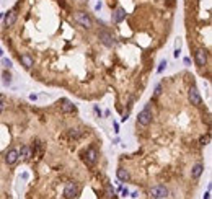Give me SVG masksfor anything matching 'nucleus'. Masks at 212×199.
<instances>
[{"mask_svg":"<svg viewBox=\"0 0 212 199\" xmlns=\"http://www.w3.org/2000/svg\"><path fill=\"white\" fill-rule=\"evenodd\" d=\"M152 109H150V105H145V108L139 113V117H137V124H140V126H149L152 123Z\"/></svg>","mask_w":212,"mask_h":199,"instance_id":"nucleus-1","label":"nucleus"},{"mask_svg":"<svg viewBox=\"0 0 212 199\" xmlns=\"http://www.w3.org/2000/svg\"><path fill=\"white\" fill-rule=\"evenodd\" d=\"M74 20L78 23L80 26H83V28H86V30H90L91 28V18L88 16V13H85V11H75V15H74Z\"/></svg>","mask_w":212,"mask_h":199,"instance_id":"nucleus-2","label":"nucleus"},{"mask_svg":"<svg viewBox=\"0 0 212 199\" xmlns=\"http://www.w3.org/2000/svg\"><path fill=\"white\" fill-rule=\"evenodd\" d=\"M150 196L153 199H167V196H168L167 186H163V184H157V186H153V188L150 189Z\"/></svg>","mask_w":212,"mask_h":199,"instance_id":"nucleus-3","label":"nucleus"},{"mask_svg":"<svg viewBox=\"0 0 212 199\" xmlns=\"http://www.w3.org/2000/svg\"><path fill=\"white\" fill-rule=\"evenodd\" d=\"M188 98H189L191 105H194V106H201V105H202V96H201V93H199V90H197L194 85L189 88V92H188Z\"/></svg>","mask_w":212,"mask_h":199,"instance_id":"nucleus-4","label":"nucleus"},{"mask_svg":"<svg viewBox=\"0 0 212 199\" xmlns=\"http://www.w3.org/2000/svg\"><path fill=\"white\" fill-rule=\"evenodd\" d=\"M98 39H100L105 46H108V47H111V46H114V36L109 33V31H106V30H101L100 33H98Z\"/></svg>","mask_w":212,"mask_h":199,"instance_id":"nucleus-5","label":"nucleus"},{"mask_svg":"<svg viewBox=\"0 0 212 199\" xmlns=\"http://www.w3.org/2000/svg\"><path fill=\"white\" fill-rule=\"evenodd\" d=\"M77 194H78V184L75 181H69L65 184V188H64V196L67 199H74Z\"/></svg>","mask_w":212,"mask_h":199,"instance_id":"nucleus-6","label":"nucleus"},{"mask_svg":"<svg viewBox=\"0 0 212 199\" xmlns=\"http://www.w3.org/2000/svg\"><path fill=\"white\" fill-rule=\"evenodd\" d=\"M194 61H196L197 67H204L207 64V52L204 49H197L196 54H194Z\"/></svg>","mask_w":212,"mask_h":199,"instance_id":"nucleus-7","label":"nucleus"},{"mask_svg":"<svg viewBox=\"0 0 212 199\" xmlns=\"http://www.w3.org/2000/svg\"><path fill=\"white\" fill-rule=\"evenodd\" d=\"M96 162H98V152H96V148L90 147L88 150H86V157H85V163L86 165H95Z\"/></svg>","mask_w":212,"mask_h":199,"instance_id":"nucleus-8","label":"nucleus"},{"mask_svg":"<svg viewBox=\"0 0 212 199\" xmlns=\"http://www.w3.org/2000/svg\"><path fill=\"white\" fill-rule=\"evenodd\" d=\"M18 158H20L18 150H16V148H11V150H8V153L5 155V163L7 165H15L16 162H18Z\"/></svg>","mask_w":212,"mask_h":199,"instance_id":"nucleus-9","label":"nucleus"},{"mask_svg":"<svg viewBox=\"0 0 212 199\" xmlns=\"http://www.w3.org/2000/svg\"><path fill=\"white\" fill-rule=\"evenodd\" d=\"M124 18H126V10H124V8H121V7H119V8H116V11L113 13V21H114V23H121Z\"/></svg>","mask_w":212,"mask_h":199,"instance_id":"nucleus-10","label":"nucleus"},{"mask_svg":"<svg viewBox=\"0 0 212 199\" xmlns=\"http://www.w3.org/2000/svg\"><path fill=\"white\" fill-rule=\"evenodd\" d=\"M3 16H5V25H7V26H13V25L16 23V13H15L13 10L7 11Z\"/></svg>","mask_w":212,"mask_h":199,"instance_id":"nucleus-11","label":"nucleus"},{"mask_svg":"<svg viewBox=\"0 0 212 199\" xmlns=\"http://www.w3.org/2000/svg\"><path fill=\"white\" fill-rule=\"evenodd\" d=\"M21 64L25 65V69H31V67L34 65V61H33V57L30 56V54H23V56L20 57Z\"/></svg>","mask_w":212,"mask_h":199,"instance_id":"nucleus-12","label":"nucleus"},{"mask_svg":"<svg viewBox=\"0 0 212 199\" xmlns=\"http://www.w3.org/2000/svg\"><path fill=\"white\" fill-rule=\"evenodd\" d=\"M116 175H117V179H119V181H124V183L131 179V175H129V171H127L126 168H117Z\"/></svg>","mask_w":212,"mask_h":199,"instance_id":"nucleus-13","label":"nucleus"},{"mask_svg":"<svg viewBox=\"0 0 212 199\" xmlns=\"http://www.w3.org/2000/svg\"><path fill=\"white\" fill-rule=\"evenodd\" d=\"M202 171H204V165H202V163H197V165H194V167H192L191 176H192L194 179H197V178H199V176L202 175Z\"/></svg>","mask_w":212,"mask_h":199,"instance_id":"nucleus-14","label":"nucleus"},{"mask_svg":"<svg viewBox=\"0 0 212 199\" xmlns=\"http://www.w3.org/2000/svg\"><path fill=\"white\" fill-rule=\"evenodd\" d=\"M61 109H62V113H65V114H67V113H74V111H75V106H74L70 101L64 100V105H62Z\"/></svg>","mask_w":212,"mask_h":199,"instance_id":"nucleus-15","label":"nucleus"},{"mask_svg":"<svg viewBox=\"0 0 212 199\" xmlns=\"http://www.w3.org/2000/svg\"><path fill=\"white\" fill-rule=\"evenodd\" d=\"M18 153H20V157H23V158H30L31 157V148L28 147V145H23Z\"/></svg>","mask_w":212,"mask_h":199,"instance_id":"nucleus-16","label":"nucleus"},{"mask_svg":"<svg viewBox=\"0 0 212 199\" xmlns=\"http://www.w3.org/2000/svg\"><path fill=\"white\" fill-rule=\"evenodd\" d=\"M2 77H3V83H5V85H10V82H11L10 74H8V72H3V74H2Z\"/></svg>","mask_w":212,"mask_h":199,"instance_id":"nucleus-17","label":"nucleus"},{"mask_svg":"<svg viewBox=\"0 0 212 199\" xmlns=\"http://www.w3.org/2000/svg\"><path fill=\"white\" fill-rule=\"evenodd\" d=\"M209 142H211V137H209V134H207V136H202V137L199 139V144H201V145H207Z\"/></svg>","mask_w":212,"mask_h":199,"instance_id":"nucleus-18","label":"nucleus"},{"mask_svg":"<svg viewBox=\"0 0 212 199\" xmlns=\"http://www.w3.org/2000/svg\"><path fill=\"white\" fill-rule=\"evenodd\" d=\"M69 134H70L72 139H78V137H80V132H78L77 129H70V132H69Z\"/></svg>","mask_w":212,"mask_h":199,"instance_id":"nucleus-19","label":"nucleus"},{"mask_svg":"<svg viewBox=\"0 0 212 199\" xmlns=\"http://www.w3.org/2000/svg\"><path fill=\"white\" fill-rule=\"evenodd\" d=\"M5 106H7V101H5V98H3L2 95H0V113H2L3 109H5Z\"/></svg>","mask_w":212,"mask_h":199,"instance_id":"nucleus-20","label":"nucleus"},{"mask_svg":"<svg viewBox=\"0 0 212 199\" xmlns=\"http://www.w3.org/2000/svg\"><path fill=\"white\" fill-rule=\"evenodd\" d=\"M165 67H167V61H162V62H160V65H158V69H157V72H158V74H162Z\"/></svg>","mask_w":212,"mask_h":199,"instance_id":"nucleus-21","label":"nucleus"},{"mask_svg":"<svg viewBox=\"0 0 212 199\" xmlns=\"http://www.w3.org/2000/svg\"><path fill=\"white\" fill-rule=\"evenodd\" d=\"M160 93H162V85H157L155 93H153V95H155V98H157V96H160Z\"/></svg>","mask_w":212,"mask_h":199,"instance_id":"nucleus-22","label":"nucleus"},{"mask_svg":"<svg viewBox=\"0 0 212 199\" xmlns=\"http://www.w3.org/2000/svg\"><path fill=\"white\" fill-rule=\"evenodd\" d=\"M2 64H3V67H11V62L8 59H2Z\"/></svg>","mask_w":212,"mask_h":199,"instance_id":"nucleus-23","label":"nucleus"},{"mask_svg":"<svg viewBox=\"0 0 212 199\" xmlns=\"http://www.w3.org/2000/svg\"><path fill=\"white\" fill-rule=\"evenodd\" d=\"M121 191H122V196H129V191H127V189H124V188H122Z\"/></svg>","mask_w":212,"mask_h":199,"instance_id":"nucleus-24","label":"nucleus"},{"mask_svg":"<svg viewBox=\"0 0 212 199\" xmlns=\"http://www.w3.org/2000/svg\"><path fill=\"white\" fill-rule=\"evenodd\" d=\"M95 10H101V2H100V3H96V7H95Z\"/></svg>","mask_w":212,"mask_h":199,"instance_id":"nucleus-25","label":"nucleus"},{"mask_svg":"<svg viewBox=\"0 0 212 199\" xmlns=\"http://www.w3.org/2000/svg\"><path fill=\"white\" fill-rule=\"evenodd\" d=\"M137 196H139V193H137V191H134V193L131 194V198H137Z\"/></svg>","mask_w":212,"mask_h":199,"instance_id":"nucleus-26","label":"nucleus"},{"mask_svg":"<svg viewBox=\"0 0 212 199\" xmlns=\"http://www.w3.org/2000/svg\"><path fill=\"white\" fill-rule=\"evenodd\" d=\"M114 131H116V132L119 131V124H117V123H114Z\"/></svg>","mask_w":212,"mask_h":199,"instance_id":"nucleus-27","label":"nucleus"},{"mask_svg":"<svg viewBox=\"0 0 212 199\" xmlns=\"http://www.w3.org/2000/svg\"><path fill=\"white\" fill-rule=\"evenodd\" d=\"M168 5L173 7V5H175V0H168Z\"/></svg>","mask_w":212,"mask_h":199,"instance_id":"nucleus-28","label":"nucleus"},{"mask_svg":"<svg viewBox=\"0 0 212 199\" xmlns=\"http://www.w3.org/2000/svg\"><path fill=\"white\" fill-rule=\"evenodd\" d=\"M2 56H3V51H2V49H0V57H2Z\"/></svg>","mask_w":212,"mask_h":199,"instance_id":"nucleus-29","label":"nucleus"},{"mask_svg":"<svg viewBox=\"0 0 212 199\" xmlns=\"http://www.w3.org/2000/svg\"><path fill=\"white\" fill-rule=\"evenodd\" d=\"M0 18H3V13H0Z\"/></svg>","mask_w":212,"mask_h":199,"instance_id":"nucleus-30","label":"nucleus"}]
</instances>
